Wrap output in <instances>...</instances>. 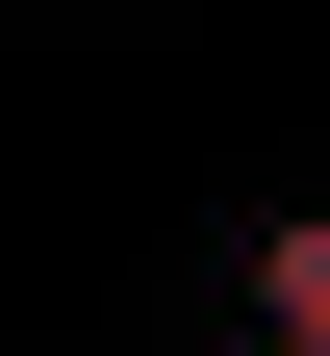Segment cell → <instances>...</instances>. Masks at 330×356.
<instances>
[{"instance_id":"6da1fadb","label":"cell","mask_w":330,"mask_h":356,"mask_svg":"<svg viewBox=\"0 0 330 356\" xmlns=\"http://www.w3.org/2000/svg\"><path fill=\"white\" fill-rule=\"evenodd\" d=\"M254 331H279V356H330V204H305V229L254 254Z\"/></svg>"}]
</instances>
